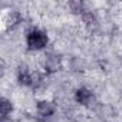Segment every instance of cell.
Listing matches in <instances>:
<instances>
[{"mask_svg":"<svg viewBox=\"0 0 122 122\" xmlns=\"http://www.w3.org/2000/svg\"><path fill=\"white\" fill-rule=\"evenodd\" d=\"M46 43H47V37L42 32L35 30L27 36V45L30 49H42L43 46H46Z\"/></svg>","mask_w":122,"mask_h":122,"instance_id":"1","label":"cell"},{"mask_svg":"<svg viewBox=\"0 0 122 122\" xmlns=\"http://www.w3.org/2000/svg\"><path fill=\"white\" fill-rule=\"evenodd\" d=\"M91 99H92V93H91L88 89L81 88V89H78V91H76V101H78V102H81L82 105H89Z\"/></svg>","mask_w":122,"mask_h":122,"instance_id":"2","label":"cell"},{"mask_svg":"<svg viewBox=\"0 0 122 122\" xmlns=\"http://www.w3.org/2000/svg\"><path fill=\"white\" fill-rule=\"evenodd\" d=\"M37 111H39V113L40 115H43V116H49V115H52L53 113V111H55V106H53V103H50V102H39V105H37Z\"/></svg>","mask_w":122,"mask_h":122,"instance_id":"3","label":"cell"},{"mask_svg":"<svg viewBox=\"0 0 122 122\" xmlns=\"http://www.w3.org/2000/svg\"><path fill=\"white\" fill-rule=\"evenodd\" d=\"M19 81H20V83H23V85H32V83H33V82H32V76L29 75L26 66H20V69H19Z\"/></svg>","mask_w":122,"mask_h":122,"instance_id":"4","label":"cell"},{"mask_svg":"<svg viewBox=\"0 0 122 122\" xmlns=\"http://www.w3.org/2000/svg\"><path fill=\"white\" fill-rule=\"evenodd\" d=\"M45 66L47 69V72H55L59 66V59L56 56H49L46 59V62H45Z\"/></svg>","mask_w":122,"mask_h":122,"instance_id":"5","label":"cell"},{"mask_svg":"<svg viewBox=\"0 0 122 122\" xmlns=\"http://www.w3.org/2000/svg\"><path fill=\"white\" fill-rule=\"evenodd\" d=\"M0 105H2V115L3 116H6L12 111V103L7 99H2V103H0Z\"/></svg>","mask_w":122,"mask_h":122,"instance_id":"6","label":"cell"},{"mask_svg":"<svg viewBox=\"0 0 122 122\" xmlns=\"http://www.w3.org/2000/svg\"><path fill=\"white\" fill-rule=\"evenodd\" d=\"M85 22H86V25L91 27V26H95V23H96V20H95V17L91 15V13H88V15H85Z\"/></svg>","mask_w":122,"mask_h":122,"instance_id":"7","label":"cell"},{"mask_svg":"<svg viewBox=\"0 0 122 122\" xmlns=\"http://www.w3.org/2000/svg\"><path fill=\"white\" fill-rule=\"evenodd\" d=\"M72 7H75V12L79 13V9H82V5L81 3H72Z\"/></svg>","mask_w":122,"mask_h":122,"instance_id":"8","label":"cell"}]
</instances>
